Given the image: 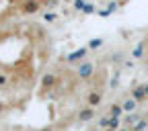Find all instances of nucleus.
<instances>
[{
  "label": "nucleus",
  "instance_id": "obj_1",
  "mask_svg": "<svg viewBox=\"0 0 148 131\" xmlns=\"http://www.w3.org/2000/svg\"><path fill=\"white\" fill-rule=\"evenodd\" d=\"M92 72H95V64H90V62H82V64H78L76 74H78V78H80V80H88V78L92 76Z\"/></svg>",
  "mask_w": 148,
  "mask_h": 131
},
{
  "label": "nucleus",
  "instance_id": "obj_2",
  "mask_svg": "<svg viewBox=\"0 0 148 131\" xmlns=\"http://www.w3.org/2000/svg\"><path fill=\"white\" fill-rule=\"evenodd\" d=\"M101 102H103V94H101L99 90L88 92V96H86V107H92V109H95V107H99Z\"/></svg>",
  "mask_w": 148,
  "mask_h": 131
},
{
  "label": "nucleus",
  "instance_id": "obj_3",
  "mask_svg": "<svg viewBox=\"0 0 148 131\" xmlns=\"http://www.w3.org/2000/svg\"><path fill=\"white\" fill-rule=\"evenodd\" d=\"M146 117V113H130V115H125L123 117V127H130V129H132L140 119H144Z\"/></svg>",
  "mask_w": 148,
  "mask_h": 131
},
{
  "label": "nucleus",
  "instance_id": "obj_4",
  "mask_svg": "<svg viewBox=\"0 0 148 131\" xmlns=\"http://www.w3.org/2000/svg\"><path fill=\"white\" fill-rule=\"evenodd\" d=\"M92 119H95V109H92V107H84V109L78 111V121L80 123H88Z\"/></svg>",
  "mask_w": 148,
  "mask_h": 131
},
{
  "label": "nucleus",
  "instance_id": "obj_5",
  "mask_svg": "<svg viewBox=\"0 0 148 131\" xmlns=\"http://www.w3.org/2000/svg\"><path fill=\"white\" fill-rule=\"evenodd\" d=\"M39 6H41V0H25V4H23V12L33 14V12L39 10Z\"/></svg>",
  "mask_w": 148,
  "mask_h": 131
},
{
  "label": "nucleus",
  "instance_id": "obj_6",
  "mask_svg": "<svg viewBox=\"0 0 148 131\" xmlns=\"http://www.w3.org/2000/svg\"><path fill=\"white\" fill-rule=\"evenodd\" d=\"M132 98H136L138 102H144V100H148V98H146V90H144V84H142V86H134V88H132Z\"/></svg>",
  "mask_w": 148,
  "mask_h": 131
},
{
  "label": "nucleus",
  "instance_id": "obj_7",
  "mask_svg": "<svg viewBox=\"0 0 148 131\" xmlns=\"http://www.w3.org/2000/svg\"><path fill=\"white\" fill-rule=\"evenodd\" d=\"M123 113H125L123 107H121V105H117V102H113V105L109 107V117H113V119H121V117H123Z\"/></svg>",
  "mask_w": 148,
  "mask_h": 131
},
{
  "label": "nucleus",
  "instance_id": "obj_8",
  "mask_svg": "<svg viewBox=\"0 0 148 131\" xmlns=\"http://www.w3.org/2000/svg\"><path fill=\"white\" fill-rule=\"evenodd\" d=\"M121 107H123L125 113H136V109H138V100L130 96V98H125V100L121 102Z\"/></svg>",
  "mask_w": 148,
  "mask_h": 131
},
{
  "label": "nucleus",
  "instance_id": "obj_9",
  "mask_svg": "<svg viewBox=\"0 0 148 131\" xmlns=\"http://www.w3.org/2000/svg\"><path fill=\"white\" fill-rule=\"evenodd\" d=\"M56 82H58V78H56V74H45V76L41 78V86L43 88H53Z\"/></svg>",
  "mask_w": 148,
  "mask_h": 131
},
{
  "label": "nucleus",
  "instance_id": "obj_10",
  "mask_svg": "<svg viewBox=\"0 0 148 131\" xmlns=\"http://www.w3.org/2000/svg\"><path fill=\"white\" fill-rule=\"evenodd\" d=\"M86 53H88V47H80V49H76L74 53H70V55H68V62H76V60H82Z\"/></svg>",
  "mask_w": 148,
  "mask_h": 131
},
{
  "label": "nucleus",
  "instance_id": "obj_11",
  "mask_svg": "<svg viewBox=\"0 0 148 131\" xmlns=\"http://www.w3.org/2000/svg\"><path fill=\"white\" fill-rule=\"evenodd\" d=\"M132 55H134V60H142V58H144V41H140V43L134 47Z\"/></svg>",
  "mask_w": 148,
  "mask_h": 131
},
{
  "label": "nucleus",
  "instance_id": "obj_12",
  "mask_svg": "<svg viewBox=\"0 0 148 131\" xmlns=\"http://www.w3.org/2000/svg\"><path fill=\"white\" fill-rule=\"evenodd\" d=\"M146 127H148V121H146V117H144V119H140V121L132 127V131H144Z\"/></svg>",
  "mask_w": 148,
  "mask_h": 131
},
{
  "label": "nucleus",
  "instance_id": "obj_13",
  "mask_svg": "<svg viewBox=\"0 0 148 131\" xmlns=\"http://www.w3.org/2000/svg\"><path fill=\"white\" fill-rule=\"evenodd\" d=\"M109 129H115V131H119V129H121V119H113V117H111Z\"/></svg>",
  "mask_w": 148,
  "mask_h": 131
},
{
  "label": "nucleus",
  "instance_id": "obj_14",
  "mask_svg": "<svg viewBox=\"0 0 148 131\" xmlns=\"http://www.w3.org/2000/svg\"><path fill=\"white\" fill-rule=\"evenodd\" d=\"M10 82V78H8V74H4V72H0V88H4L6 84Z\"/></svg>",
  "mask_w": 148,
  "mask_h": 131
},
{
  "label": "nucleus",
  "instance_id": "obj_15",
  "mask_svg": "<svg viewBox=\"0 0 148 131\" xmlns=\"http://www.w3.org/2000/svg\"><path fill=\"white\" fill-rule=\"evenodd\" d=\"M101 45H103V39H90L88 41V49H97Z\"/></svg>",
  "mask_w": 148,
  "mask_h": 131
},
{
  "label": "nucleus",
  "instance_id": "obj_16",
  "mask_svg": "<svg viewBox=\"0 0 148 131\" xmlns=\"http://www.w3.org/2000/svg\"><path fill=\"white\" fill-rule=\"evenodd\" d=\"M56 18H58V14H56V12H45V14H43V21H45V23H53Z\"/></svg>",
  "mask_w": 148,
  "mask_h": 131
},
{
  "label": "nucleus",
  "instance_id": "obj_17",
  "mask_svg": "<svg viewBox=\"0 0 148 131\" xmlns=\"http://www.w3.org/2000/svg\"><path fill=\"white\" fill-rule=\"evenodd\" d=\"M84 0H74V8H76V10H84Z\"/></svg>",
  "mask_w": 148,
  "mask_h": 131
},
{
  "label": "nucleus",
  "instance_id": "obj_18",
  "mask_svg": "<svg viewBox=\"0 0 148 131\" xmlns=\"http://www.w3.org/2000/svg\"><path fill=\"white\" fill-rule=\"evenodd\" d=\"M82 12H84V14H90V12H95V6H92V4H86Z\"/></svg>",
  "mask_w": 148,
  "mask_h": 131
},
{
  "label": "nucleus",
  "instance_id": "obj_19",
  "mask_svg": "<svg viewBox=\"0 0 148 131\" xmlns=\"http://www.w3.org/2000/svg\"><path fill=\"white\" fill-rule=\"evenodd\" d=\"M45 2V6H49V8H53L56 4H58V0H43Z\"/></svg>",
  "mask_w": 148,
  "mask_h": 131
},
{
  "label": "nucleus",
  "instance_id": "obj_20",
  "mask_svg": "<svg viewBox=\"0 0 148 131\" xmlns=\"http://www.w3.org/2000/svg\"><path fill=\"white\" fill-rule=\"evenodd\" d=\"M2 111H4V100L0 98V113H2Z\"/></svg>",
  "mask_w": 148,
  "mask_h": 131
},
{
  "label": "nucleus",
  "instance_id": "obj_21",
  "mask_svg": "<svg viewBox=\"0 0 148 131\" xmlns=\"http://www.w3.org/2000/svg\"><path fill=\"white\" fill-rule=\"evenodd\" d=\"M144 90H146V98H148V82L144 84Z\"/></svg>",
  "mask_w": 148,
  "mask_h": 131
},
{
  "label": "nucleus",
  "instance_id": "obj_22",
  "mask_svg": "<svg viewBox=\"0 0 148 131\" xmlns=\"http://www.w3.org/2000/svg\"><path fill=\"white\" fill-rule=\"evenodd\" d=\"M119 131H132V129H130V127H121Z\"/></svg>",
  "mask_w": 148,
  "mask_h": 131
},
{
  "label": "nucleus",
  "instance_id": "obj_23",
  "mask_svg": "<svg viewBox=\"0 0 148 131\" xmlns=\"http://www.w3.org/2000/svg\"><path fill=\"white\" fill-rule=\"evenodd\" d=\"M41 131H53V129H51V127H45V129H41Z\"/></svg>",
  "mask_w": 148,
  "mask_h": 131
},
{
  "label": "nucleus",
  "instance_id": "obj_24",
  "mask_svg": "<svg viewBox=\"0 0 148 131\" xmlns=\"http://www.w3.org/2000/svg\"><path fill=\"white\" fill-rule=\"evenodd\" d=\"M105 131H115V129H105Z\"/></svg>",
  "mask_w": 148,
  "mask_h": 131
},
{
  "label": "nucleus",
  "instance_id": "obj_25",
  "mask_svg": "<svg viewBox=\"0 0 148 131\" xmlns=\"http://www.w3.org/2000/svg\"><path fill=\"white\" fill-rule=\"evenodd\" d=\"M90 131H99V129H90Z\"/></svg>",
  "mask_w": 148,
  "mask_h": 131
},
{
  "label": "nucleus",
  "instance_id": "obj_26",
  "mask_svg": "<svg viewBox=\"0 0 148 131\" xmlns=\"http://www.w3.org/2000/svg\"><path fill=\"white\" fill-rule=\"evenodd\" d=\"M146 121H148V113H146Z\"/></svg>",
  "mask_w": 148,
  "mask_h": 131
}]
</instances>
